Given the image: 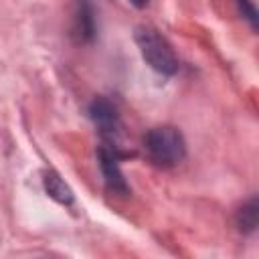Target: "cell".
Masks as SVG:
<instances>
[{"mask_svg": "<svg viewBox=\"0 0 259 259\" xmlns=\"http://www.w3.org/2000/svg\"><path fill=\"white\" fill-rule=\"evenodd\" d=\"M144 148L148 158L162 168L176 166L186 156V142L182 134L172 125H158L152 127L144 136Z\"/></svg>", "mask_w": 259, "mask_h": 259, "instance_id": "obj_1", "label": "cell"}, {"mask_svg": "<svg viewBox=\"0 0 259 259\" xmlns=\"http://www.w3.org/2000/svg\"><path fill=\"white\" fill-rule=\"evenodd\" d=\"M136 42L144 61L162 75H174L178 71V57L170 42L152 26L136 28Z\"/></svg>", "mask_w": 259, "mask_h": 259, "instance_id": "obj_2", "label": "cell"}, {"mask_svg": "<svg viewBox=\"0 0 259 259\" xmlns=\"http://www.w3.org/2000/svg\"><path fill=\"white\" fill-rule=\"evenodd\" d=\"M89 117L99 127V134L105 140V144L117 148L115 146V134L119 130V115H117L115 105L105 97H97L89 105Z\"/></svg>", "mask_w": 259, "mask_h": 259, "instance_id": "obj_3", "label": "cell"}, {"mask_svg": "<svg viewBox=\"0 0 259 259\" xmlns=\"http://www.w3.org/2000/svg\"><path fill=\"white\" fill-rule=\"evenodd\" d=\"M97 158H99V166H101V172H103V178L109 186V190L117 192V194H127L130 192V186L119 170V164H117V152L113 146H107L103 144L97 152Z\"/></svg>", "mask_w": 259, "mask_h": 259, "instance_id": "obj_4", "label": "cell"}, {"mask_svg": "<svg viewBox=\"0 0 259 259\" xmlns=\"http://www.w3.org/2000/svg\"><path fill=\"white\" fill-rule=\"evenodd\" d=\"M73 36L77 42H91L95 38V16L87 0L77 2V10L73 18Z\"/></svg>", "mask_w": 259, "mask_h": 259, "instance_id": "obj_5", "label": "cell"}, {"mask_svg": "<svg viewBox=\"0 0 259 259\" xmlns=\"http://www.w3.org/2000/svg\"><path fill=\"white\" fill-rule=\"evenodd\" d=\"M42 184H45V190L51 198H55L57 202L61 204H71L73 202V192L71 188L61 180V176L57 172H47L45 178H42Z\"/></svg>", "mask_w": 259, "mask_h": 259, "instance_id": "obj_6", "label": "cell"}, {"mask_svg": "<svg viewBox=\"0 0 259 259\" xmlns=\"http://www.w3.org/2000/svg\"><path fill=\"white\" fill-rule=\"evenodd\" d=\"M257 214H259V210H257V198L253 196L247 204H243L241 208H239V212H237V227H239V231H243V233H253L255 231V227H257Z\"/></svg>", "mask_w": 259, "mask_h": 259, "instance_id": "obj_7", "label": "cell"}, {"mask_svg": "<svg viewBox=\"0 0 259 259\" xmlns=\"http://www.w3.org/2000/svg\"><path fill=\"white\" fill-rule=\"evenodd\" d=\"M237 6H239V12L243 14L245 20H249L251 28L255 30L257 28V10H255V4L251 0H235Z\"/></svg>", "mask_w": 259, "mask_h": 259, "instance_id": "obj_8", "label": "cell"}, {"mask_svg": "<svg viewBox=\"0 0 259 259\" xmlns=\"http://www.w3.org/2000/svg\"><path fill=\"white\" fill-rule=\"evenodd\" d=\"M134 6H138V8H144L146 4H148V0H130Z\"/></svg>", "mask_w": 259, "mask_h": 259, "instance_id": "obj_9", "label": "cell"}]
</instances>
